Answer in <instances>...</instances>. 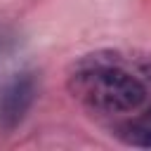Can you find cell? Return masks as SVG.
<instances>
[{
    "mask_svg": "<svg viewBox=\"0 0 151 151\" xmlns=\"http://www.w3.org/2000/svg\"><path fill=\"white\" fill-rule=\"evenodd\" d=\"M113 134L134 149H151V101H146L142 109L123 116L118 125L113 127Z\"/></svg>",
    "mask_w": 151,
    "mask_h": 151,
    "instance_id": "3957f363",
    "label": "cell"
},
{
    "mask_svg": "<svg viewBox=\"0 0 151 151\" xmlns=\"http://www.w3.org/2000/svg\"><path fill=\"white\" fill-rule=\"evenodd\" d=\"M66 90L90 113L123 118L151 101V57L123 50L87 52L68 66Z\"/></svg>",
    "mask_w": 151,
    "mask_h": 151,
    "instance_id": "6da1fadb",
    "label": "cell"
},
{
    "mask_svg": "<svg viewBox=\"0 0 151 151\" xmlns=\"http://www.w3.org/2000/svg\"><path fill=\"white\" fill-rule=\"evenodd\" d=\"M38 97V78L33 71L12 73L0 85V132L17 130Z\"/></svg>",
    "mask_w": 151,
    "mask_h": 151,
    "instance_id": "7a4b0ae2",
    "label": "cell"
}]
</instances>
